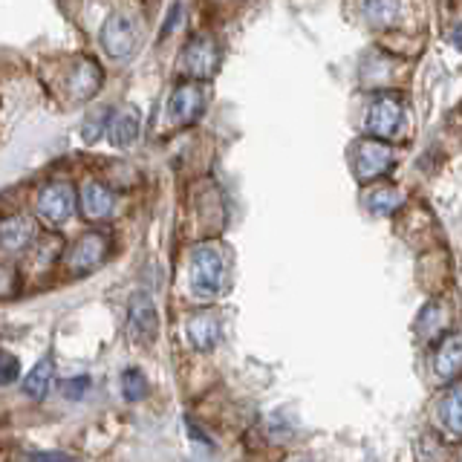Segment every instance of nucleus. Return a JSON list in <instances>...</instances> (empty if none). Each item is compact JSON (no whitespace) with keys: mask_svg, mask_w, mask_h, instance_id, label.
Here are the masks:
<instances>
[{"mask_svg":"<svg viewBox=\"0 0 462 462\" xmlns=\"http://www.w3.org/2000/svg\"><path fill=\"white\" fill-rule=\"evenodd\" d=\"M228 283V263L217 243H199L191 252V292L199 300H214Z\"/></svg>","mask_w":462,"mask_h":462,"instance_id":"1","label":"nucleus"},{"mask_svg":"<svg viewBox=\"0 0 462 462\" xmlns=\"http://www.w3.org/2000/svg\"><path fill=\"white\" fill-rule=\"evenodd\" d=\"M223 61V50L220 41H217L211 32H194L185 43L182 52V72L188 76V81H208L217 69H220Z\"/></svg>","mask_w":462,"mask_h":462,"instance_id":"2","label":"nucleus"},{"mask_svg":"<svg viewBox=\"0 0 462 462\" xmlns=\"http://www.w3.org/2000/svg\"><path fill=\"white\" fill-rule=\"evenodd\" d=\"M139 41H142V29L127 12H113L105 21V26H101V47L116 61L134 58V52L139 50Z\"/></svg>","mask_w":462,"mask_h":462,"instance_id":"3","label":"nucleus"},{"mask_svg":"<svg viewBox=\"0 0 462 462\" xmlns=\"http://www.w3.org/2000/svg\"><path fill=\"white\" fill-rule=\"evenodd\" d=\"M404 125V107L402 98L393 93H379L367 107V119H365V130L367 136L375 142H390Z\"/></svg>","mask_w":462,"mask_h":462,"instance_id":"4","label":"nucleus"},{"mask_svg":"<svg viewBox=\"0 0 462 462\" xmlns=\"http://www.w3.org/2000/svg\"><path fill=\"white\" fill-rule=\"evenodd\" d=\"M110 254V237L101 235V231H87L76 243L69 245L67 252V269L69 274H90L93 269H98Z\"/></svg>","mask_w":462,"mask_h":462,"instance_id":"5","label":"nucleus"},{"mask_svg":"<svg viewBox=\"0 0 462 462\" xmlns=\"http://www.w3.org/2000/svg\"><path fill=\"white\" fill-rule=\"evenodd\" d=\"M353 171L361 182H373L393 171V151L387 148V142L361 139L353 148Z\"/></svg>","mask_w":462,"mask_h":462,"instance_id":"6","label":"nucleus"},{"mask_svg":"<svg viewBox=\"0 0 462 462\" xmlns=\"http://www.w3.org/2000/svg\"><path fill=\"white\" fill-rule=\"evenodd\" d=\"M206 87L199 81H182L168 98V116L177 125H194L206 113Z\"/></svg>","mask_w":462,"mask_h":462,"instance_id":"7","label":"nucleus"},{"mask_svg":"<svg viewBox=\"0 0 462 462\" xmlns=\"http://www.w3.org/2000/svg\"><path fill=\"white\" fill-rule=\"evenodd\" d=\"M76 202H79V197L67 182H50V185H43L38 194V214L47 223L61 226L76 214Z\"/></svg>","mask_w":462,"mask_h":462,"instance_id":"8","label":"nucleus"},{"mask_svg":"<svg viewBox=\"0 0 462 462\" xmlns=\"http://www.w3.org/2000/svg\"><path fill=\"white\" fill-rule=\"evenodd\" d=\"M159 336V315L148 295H136L127 312V338L136 346H151Z\"/></svg>","mask_w":462,"mask_h":462,"instance_id":"9","label":"nucleus"},{"mask_svg":"<svg viewBox=\"0 0 462 462\" xmlns=\"http://www.w3.org/2000/svg\"><path fill=\"white\" fill-rule=\"evenodd\" d=\"M101 81H105V69L90 55H81L72 61L69 67V79H67V90L72 101H87L101 90Z\"/></svg>","mask_w":462,"mask_h":462,"instance_id":"10","label":"nucleus"},{"mask_svg":"<svg viewBox=\"0 0 462 462\" xmlns=\"http://www.w3.org/2000/svg\"><path fill=\"white\" fill-rule=\"evenodd\" d=\"M35 237H38V226L32 217H26V214L6 217L4 226H0V245H4L6 254L26 252L29 245L35 243Z\"/></svg>","mask_w":462,"mask_h":462,"instance_id":"11","label":"nucleus"},{"mask_svg":"<svg viewBox=\"0 0 462 462\" xmlns=\"http://www.w3.org/2000/svg\"><path fill=\"white\" fill-rule=\"evenodd\" d=\"M433 373H437L439 384H451L462 375V336L459 332H448L437 346V358H433Z\"/></svg>","mask_w":462,"mask_h":462,"instance_id":"12","label":"nucleus"},{"mask_svg":"<svg viewBox=\"0 0 462 462\" xmlns=\"http://www.w3.org/2000/svg\"><path fill=\"white\" fill-rule=\"evenodd\" d=\"M185 336L188 341H191V346H197V350L208 353L217 346V341H220L223 336V324H220V315L217 312H194L191 318H188V327H185Z\"/></svg>","mask_w":462,"mask_h":462,"instance_id":"13","label":"nucleus"},{"mask_svg":"<svg viewBox=\"0 0 462 462\" xmlns=\"http://www.w3.org/2000/svg\"><path fill=\"white\" fill-rule=\"evenodd\" d=\"M113 202H116L113 191L101 182H87L79 191V208L90 223L107 220V217L113 214Z\"/></svg>","mask_w":462,"mask_h":462,"instance_id":"14","label":"nucleus"},{"mask_svg":"<svg viewBox=\"0 0 462 462\" xmlns=\"http://www.w3.org/2000/svg\"><path fill=\"white\" fill-rule=\"evenodd\" d=\"M139 130H142V113L134 105L113 110V122L107 130V139L113 148H130V144L139 139Z\"/></svg>","mask_w":462,"mask_h":462,"instance_id":"15","label":"nucleus"},{"mask_svg":"<svg viewBox=\"0 0 462 462\" xmlns=\"http://www.w3.org/2000/svg\"><path fill=\"white\" fill-rule=\"evenodd\" d=\"M437 413H439V428H442L445 437L462 442V390L445 393Z\"/></svg>","mask_w":462,"mask_h":462,"instance_id":"16","label":"nucleus"},{"mask_svg":"<svg viewBox=\"0 0 462 462\" xmlns=\"http://www.w3.org/2000/svg\"><path fill=\"white\" fill-rule=\"evenodd\" d=\"M52 373H55V365H52V358H41L38 365L26 373V379H23V393L29 399H43L50 393V384H52Z\"/></svg>","mask_w":462,"mask_h":462,"instance_id":"17","label":"nucleus"},{"mask_svg":"<svg viewBox=\"0 0 462 462\" xmlns=\"http://www.w3.org/2000/svg\"><path fill=\"white\" fill-rule=\"evenodd\" d=\"M402 191H396L393 185H379L367 194V208L373 214H393L402 206Z\"/></svg>","mask_w":462,"mask_h":462,"instance_id":"18","label":"nucleus"},{"mask_svg":"<svg viewBox=\"0 0 462 462\" xmlns=\"http://www.w3.org/2000/svg\"><path fill=\"white\" fill-rule=\"evenodd\" d=\"M110 122H113V110H110V107H98L96 113L87 116L84 125H81V136H84V142H87V144L98 142V139L110 130Z\"/></svg>","mask_w":462,"mask_h":462,"instance_id":"19","label":"nucleus"},{"mask_svg":"<svg viewBox=\"0 0 462 462\" xmlns=\"http://www.w3.org/2000/svg\"><path fill=\"white\" fill-rule=\"evenodd\" d=\"M148 390H151V384H148V379H144V373H142V370L127 367V370L122 373V393H125L127 402H139V399H144V396H148Z\"/></svg>","mask_w":462,"mask_h":462,"instance_id":"20","label":"nucleus"},{"mask_svg":"<svg viewBox=\"0 0 462 462\" xmlns=\"http://www.w3.org/2000/svg\"><path fill=\"white\" fill-rule=\"evenodd\" d=\"M365 14L373 26H390L399 14V4H379V0H373V4H365Z\"/></svg>","mask_w":462,"mask_h":462,"instance_id":"21","label":"nucleus"},{"mask_svg":"<svg viewBox=\"0 0 462 462\" xmlns=\"http://www.w3.org/2000/svg\"><path fill=\"white\" fill-rule=\"evenodd\" d=\"M90 375H72L69 382H64L61 384V393H64V399H72V402H79V399H84L87 393H90Z\"/></svg>","mask_w":462,"mask_h":462,"instance_id":"22","label":"nucleus"},{"mask_svg":"<svg viewBox=\"0 0 462 462\" xmlns=\"http://www.w3.org/2000/svg\"><path fill=\"white\" fill-rule=\"evenodd\" d=\"M23 462H72V457L61 451H35V454H26Z\"/></svg>","mask_w":462,"mask_h":462,"instance_id":"23","label":"nucleus"},{"mask_svg":"<svg viewBox=\"0 0 462 462\" xmlns=\"http://www.w3.org/2000/svg\"><path fill=\"white\" fill-rule=\"evenodd\" d=\"M182 14H185V9L177 4V6H171V12H168V21H165V29H162V38H168L171 32H173V29H177L180 26V18H182Z\"/></svg>","mask_w":462,"mask_h":462,"instance_id":"24","label":"nucleus"},{"mask_svg":"<svg viewBox=\"0 0 462 462\" xmlns=\"http://www.w3.org/2000/svg\"><path fill=\"white\" fill-rule=\"evenodd\" d=\"M185 430L191 433V439H194L197 445H202V448H211V439H208L206 433L199 430V425H194V422H191V419H188V416H185Z\"/></svg>","mask_w":462,"mask_h":462,"instance_id":"25","label":"nucleus"},{"mask_svg":"<svg viewBox=\"0 0 462 462\" xmlns=\"http://www.w3.org/2000/svg\"><path fill=\"white\" fill-rule=\"evenodd\" d=\"M14 379H18V358L6 356L4 358V384H12Z\"/></svg>","mask_w":462,"mask_h":462,"instance_id":"26","label":"nucleus"},{"mask_svg":"<svg viewBox=\"0 0 462 462\" xmlns=\"http://www.w3.org/2000/svg\"><path fill=\"white\" fill-rule=\"evenodd\" d=\"M451 43H454L457 50H462V21L451 29Z\"/></svg>","mask_w":462,"mask_h":462,"instance_id":"27","label":"nucleus"},{"mask_svg":"<svg viewBox=\"0 0 462 462\" xmlns=\"http://www.w3.org/2000/svg\"><path fill=\"white\" fill-rule=\"evenodd\" d=\"M292 462H312V459H307V457H298V459H292Z\"/></svg>","mask_w":462,"mask_h":462,"instance_id":"28","label":"nucleus"},{"mask_svg":"<svg viewBox=\"0 0 462 462\" xmlns=\"http://www.w3.org/2000/svg\"><path fill=\"white\" fill-rule=\"evenodd\" d=\"M457 462H462V448H459V454H457Z\"/></svg>","mask_w":462,"mask_h":462,"instance_id":"29","label":"nucleus"}]
</instances>
